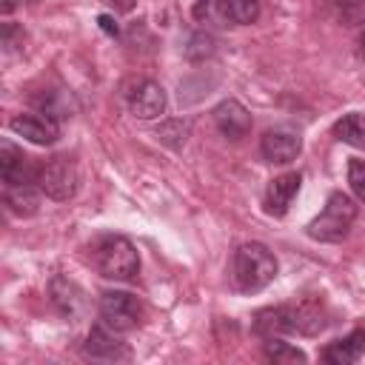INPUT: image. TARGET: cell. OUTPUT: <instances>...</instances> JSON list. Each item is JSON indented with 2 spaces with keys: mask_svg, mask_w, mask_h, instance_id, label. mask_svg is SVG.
I'll use <instances>...</instances> for the list:
<instances>
[{
  "mask_svg": "<svg viewBox=\"0 0 365 365\" xmlns=\"http://www.w3.org/2000/svg\"><path fill=\"white\" fill-rule=\"evenodd\" d=\"M214 125L220 128L222 137L228 140H242L248 131H251V114L248 108L240 103V100H222L217 108H214Z\"/></svg>",
  "mask_w": 365,
  "mask_h": 365,
  "instance_id": "cell-9",
  "label": "cell"
},
{
  "mask_svg": "<svg viewBox=\"0 0 365 365\" xmlns=\"http://www.w3.org/2000/svg\"><path fill=\"white\" fill-rule=\"evenodd\" d=\"M37 168L31 163V157H26L20 148H14L11 143L0 145V180L3 185H14V182H37Z\"/></svg>",
  "mask_w": 365,
  "mask_h": 365,
  "instance_id": "cell-8",
  "label": "cell"
},
{
  "mask_svg": "<svg viewBox=\"0 0 365 365\" xmlns=\"http://www.w3.org/2000/svg\"><path fill=\"white\" fill-rule=\"evenodd\" d=\"M259 151H262V157H265L268 163H274V165H288L291 160L299 157L302 140H299V134H294V131H288V128H271V131L262 134Z\"/></svg>",
  "mask_w": 365,
  "mask_h": 365,
  "instance_id": "cell-7",
  "label": "cell"
},
{
  "mask_svg": "<svg viewBox=\"0 0 365 365\" xmlns=\"http://www.w3.org/2000/svg\"><path fill=\"white\" fill-rule=\"evenodd\" d=\"M334 137L354 148H365V111H351L339 117L334 123Z\"/></svg>",
  "mask_w": 365,
  "mask_h": 365,
  "instance_id": "cell-19",
  "label": "cell"
},
{
  "mask_svg": "<svg viewBox=\"0 0 365 365\" xmlns=\"http://www.w3.org/2000/svg\"><path fill=\"white\" fill-rule=\"evenodd\" d=\"M356 220V202L342 194V191H334L325 202V208L308 222V237L311 240H319V242H342L351 231Z\"/></svg>",
  "mask_w": 365,
  "mask_h": 365,
  "instance_id": "cell-3",
  "label": "cell"
},
{
  "mask_svg": "<svg viewBox=\"0 0 365 365\" xmlns=\"http://www.w3.org/2000/svg\"><path fill=\"white\" fill-rule=\"evenodd\" d=\"M351 3H362V0H351Z\"/></svg>",
  "mask_w": 365,
  "mask_h": 365,
  "instance_id": "cell-31",
  "label": "cell"
},
{
  "mask_svg": "<svg viewBox=\"0 0 365 365\" xmlns=\"http://www.w3.org/2000/svg\"><path fill=\"white\" fill-rule=\"evenodd\" d=\"M11 9H14V0H3V11H6V14H9V11H11Z\"/></svg>",
  "mask_w": 365,
  "mask_h": 365,
  "instance_id": "cell-30",
  "label": "cell"
},
{
  "mask_svg": "<svg viewBox=\"0 0 365 365\" xmlns=\"http://www.w3.org/2000/svg\"><path fill=\"white\" fill-rule=\"evenodd\" d=\"M194 17L200 23H211V26H228V9L225 0H200L194 6Z\"/></svg>",
  "mask_w": 365,
  "mask_h": 365,
  "instance_id": "cell-22",
  "label": "cell"
},
{
  "mask_svg": "<svg viewBox=\"0 0 365 365\" xmlns=\"http://www.w3.org/2000/svg\"><path fill=\"white\" fill-rule=\"evenodd\" d=\"M17 37L23 40V29H17L14 23H6L3 26V46L6 48H17Z\"/></svg>",
  "mask_w": 365,
  "mask_h": 365,
  "instance_id": "cell-26",
  "label": "cell"
},
{
  "mask_svg": "<svg viewBox=\"0 0 365 365\" xmlns=\"http://www.w3.org/2000/svg\"><path fill=\"white\" fill-rule=\"evenodd\" d=\"M37 185L40 191L54 200V202H66L77 194L80 188V171H77V163L71 157H51L46 160L40 168H37Z\"/></svg>",
  "mask_w": 365,
  "mask_h": 365,
  "instance_id": "cell-4",
  "label": "cell"
},
{
  "mask_svg": "<svg viewBox=\"0 0 365 365\" xmlns=\"http://www.w3.org/2000/svg\"><path fill=\"white\" fill-rule=\"evenodd\" d=\"M91 259L94 268L106 277V279H117V282H134L140 274V257L137 248L120 237V234H106L94 242L91 248Z\"/></svg>",
  "mask_w": 365,
  "mask_h": 365,
  "instance_id": "cell-1",
  "label": "cell"
},
{
  "mask_svg": "<svg viewBox=\"0 0 365 365\" xmlns=\"http://www.w3.org/2000/svg\"><path fill=\"white\" fill-rule=\"evenodd\" d=\"M348 182H351V191L356 194V200L365 202V160L348 163Z\"/></svg>",
  "mask_w": 365,
  "mask_h": 365,
  "instance_id": "cell-24",
  "label": "cell"
},
{
  "mask_svg": "<svg viewBox=\"0 0 365 365\" xmlns=\"http://www.w3.org/2000/svg\"><path fill=\"white\" fill-rule=\"evenodd\" d=\"M40 185L37 182H14V185H3V200L6 205L20 214V217H31L40 208Z\"/></svg>",
  "mask_w": 365,
  "mask_h": 365,
  "instance_id": "cell-14",
  "label": "cell"
},
{
  "mask_svg": "<svg viewBox=\"0 0 365 365\" xmlns=\"http://www.w3.org/2000/svg\"><path fill=\"white\" fill-rule=\"evenodd\" d=\"M83 354L91 356V359H103V362H117V359H131V348L120 339H114V331H108L106 325L103 328H91L86 345H83Z\"/></svg>",
  "mask_w": 365,
  "mask_h": 365,
  "instance_id": "cell-12",
  "label": "cell"
},
{
  "mask_svg": "<svg viewBox=\"0 0 365 365\" xmlns=\"http://www.w3.org/2000/svg\"><path fill=\"white\" fill-rule=\"evenodd\" d=\"M299 182H302V177L297 171L274 177L268 182V188H265V211L271 217H285L291 202H294V197H297V191H299Z\"/></svg>",
  "mask_w": 365,
  "mask_h": 365,
  "instance_id": "cell-11",
  "label": "cell"
},
{
  "mask_svg": "<svg viewBox=\"0 0 365 365\" xmlns=\"http://www.w3.org/2000/svg\"><path fill=\"white\" fill-rule=\"evenodd\" d=\"M31 100H34V106L40 108V114H46V117H51V120H66V117H71V111H74L71 94L60 91V88H48V91H43V94H34Z\"/></svg>",
  "mask_w": 365,
  "mask_h": 365,
  "instance_id": "cell-16",
  "label": "cell"
},
{
  "mask_svg": "<svg viewBox=\"0 0 365 365\" xmlns=\"http://www.w3.org/2000/svg\"><path fill=\"white\" fill-rule=\"evenodd\" d=\"M185 134H188V123H185V120H168V123H163L160 131H157V137H160L165 145H171V148H180V145L185 143Z\"/></svg>",
  "mask_w": 365,
  "mask_h": 365,
  "instance_id": "cell-23",
  "label": "cell"
},
{
  "mask_svg": "<svg viewBox=\"0 0 365 365\" xmlns=\"http://www.w3.org/2000/svg\"><path fill=\"white\" fill-rule=\"evenodd\" d=\"M97 23H100V29H103L106 34H111V37H117V34H120L117 23H114V20L108 17V14H100V17H97Z\"/></svg>",
  "mask_w": 365,
  "mask_h": 365,
  "instance_id": "cell-27",
  "label": "cell"
},
{
  "mask_svg": "<svg viewBox=\"0 0 365 365\" xmlns=\"http://www.w3.org/2000/svg\"><path fill=\"white\" fill-rule=\"evenodd\" d=\"M265 356H268L274 365H297V362L302 365V362H308V356H305L299 348L282 342L279 336H268V339H265Z\"/></svg>",
  "mask_w": 365,
  "mask_h": 365,
  "instance_id": "cell-20",
  "label": "cell"
},
{
  "mask_svg": "<svg viewBox=\"0 0 365 365\" xmlns=\"http://www.w3.org/2000/svg\"><path fill=\"white\" fill-rule=\"evenodd\" d=\"M9 125H11V131L17 137H23V140H29L34 145H51L60 137V123L46 117V114H40V111L37 114H17Z\"/></svg>",
  "mask_w": 365,
  "mask_h": 365,
  "instance_id": "cell-6",
  "label": "cell"
},
{
  "mask_svg": "<svg viewBox=\"0 0 365 365\" xmlns=\"http://www.w3.org/2000/svg\"><path fill=\"white\" fill-rule=\"evenodd\" d=\"M128 108L134 117L140 120H154L165 111V91L160 83L154 80H143L134 86V91L128 94Z\"/></svg>",
  "mask_w": 365,
  "mask_h": 365,
  "instance_id": "cell-10",
  "label": "cell"
},
{
  "mask_svg": "<svg viewBox=\"0 0 365 365\" xmlns=\"http://www.w3.org/2000/svg\"><path fill=\"white\" fill-rule=\"evenodd\" d=\"M359 57L365 60V29H362V34H359Z\"/></svg>",
  "mask_w": 365,
  "mask_h": 365,
  "instance_id": "cell-29",
  "label": "cell"
},
{
  "mask_svg": "<svg viewBox=\"0 0 365 365\" xmlns=\"http://www.w3.org/2000/svg\"><path fill=\"white\" fill-rule=\"evenodd\" d=\"M291 319L297 334H319L325 328V311L319 302H299L291 305Z\"/></svg>",
  "mask_w": 365,
  "mask_h": 365,
  "instance_id": "cell-17",
  "label": "cell"
},
{
  "mask_svg": "<svg viewBox=\"0 0 365 365\" xmlns=\"http://www.w3.org/2000/svg\"><path fill=\"white\" fill-rule=\"evenodd\" d=\"M254 331L259 336H279V334H294V319H291V305H277L265 308L254 317Z\"/></svg>",
  "mask_w": 365,
  "mask_h": 365,
  "instance_id": "cell-15",
  "label": "cell"
},
{
  "mask_svg": "<svg viewBox=\"0 0 365 365\" xmlns=\"http://www.w3.org/2000/svg\"><path fill=\"white\" fill-rule=\"evenodd\" d=\"M106 6H111L114 11H131L134 9V0H103Z\"/></svg>",
  "mask_w": 365,
  "mask_h": 365,
  "instance_id": "cell-28",
  "label": "cell"
},
{
  "mask_svg": "<svg viewBox=\"0 0 365 365\" xmlns=\"http://www.w3.org/2000/svg\"><path fill=\"white\" fill-rule=\"evenodd\" d=\"M191 46H197V48H188V57H208L211 51H214V40L208 37V34H194L191 37Z\"/></svg>",
  "mask_w": 365,
  "mask_h": 365,
  "instance_id": "cell-25",
  "label": "cell"
},
{
  "mask_svg": "<svg viewBox=\"0 0 365 365\" xmlns=\"http://www.w3.org/2000/svg\"><path fill=\"white\" fill-rule=\"evenodd\" d=\"M48 291H51L54 305H57L63 314H68V317L80 314V308H83V291H80L74 282H68V279H63V277H54Z\"/></svg>",
  "mask_w": 365,
  "mask_h": 365,
  "instance_id": "cell-18",
  "label": "cell"
},
{
  "mask_svg": "<svg viewBox=\"0 0 365 365\" xmlns=\"http://www.w3.org/2000/svg\"><path fill=\"white\" fill-rule=\"evenodd\" d=\"M362 354H365V328H354L348 336L334 339L322 351V359L328 365H354V362H359Z\"/></svg>",
  "mask_w": 365,
  "mask_h": 365,
  "instance_id": "cell-13",
  "label": "cell"
},
{
  "mask_svg": "<svg viewBox=\"0 0 365 365\" xmlns=\"http://www.w3.org/2000/svg\"><path fill=\"white\" fill-rule=\"evenodd\" d=\"M143 317V302L128 294V291H106L100 297V319L108 331L114 334H125L134 331L140 325Z\"/></svg>",
  "mask_w": 365,
  "mask_h": 365,
  "instance_id": "cell-5",
  "label": "cell"
},
{
  "mask_svg": "<svg viewBox=\"0 0 365 365\" xmlns=\"http://www.w3.org/2000/svg\"><path fill=\"white\" fill-rule=\"evenodd\" d=\"M231 277L234 285L242 294H254L262 291L274 277H277V259L274 254L259 245V242H245L234 251V262H231Z\"/></svg>",
  "mask_w": 365,
  "mask_h": 365,
  "instance_id": "cell-2",
  "label": "cell"
},
{
  "mask_svg": "<svg viewBox=\"0 0 365 365\" xmlns=\"http://www.w3.org/2000/svg\"><path fill=\"white\" fill-rule=\"evenodd\" d=\"M225 9H228V23L248 26V23H254L259 17L262 0H225Z\"/></svg>",
  "mask_w": 365,
  "mask_h": 365,
  "instance_id": "cell-21",
  "label": "cell"
}]
</instances>
